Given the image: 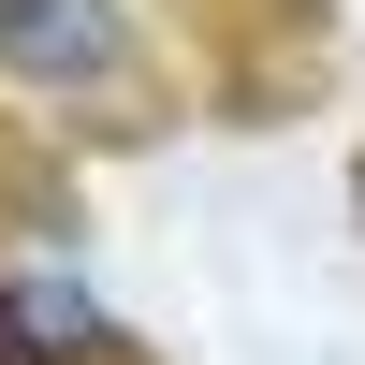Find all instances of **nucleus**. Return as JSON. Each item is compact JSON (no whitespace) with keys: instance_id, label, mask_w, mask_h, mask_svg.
<instances>
[{"instance_id":"nucleus-1","label":"nucleus","mask_w":365,"mask_h":365,"mask_svg":"<svg viewBox=\"0 0 365 365\" xmlns=\"http://www.w3.org/2000/svg\"><path fill=\"white\" fill-rule=\"evenodd\" d=\"M0 73L44 103H103L132 73V15L117 0H0Z\"/></svg>"},{"instance_id":"nucleus-2","label":"nucleus","mask_w":365,"mask_h":365,"mask_svg":"<svg viewBox=\"0 0 365 365\" xmlns=\"http://www.w3.org/2000/svg\"><path fill=\"white\" fill-rule=\"evenodd\" d=\"M103 351H117V322L73 278H0V365H103Z\"/></svg>"}]
</instances>
